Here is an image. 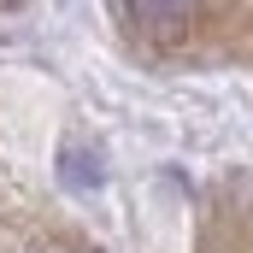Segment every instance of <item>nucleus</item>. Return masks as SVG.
Returning <instances> with one entry per match:
<instances>
[{
    "mask_svg": "<svg viewBox=\"0 0 253 253\" xmlns=\"http://www.w3.org/2000/svg\"><path fill=\"white\" fill-rule=\"evenodd\" d=\"M189 6L194 0H129V18L141 30H153V36H171V30L189 24Z\"/></svg>",
    "mask_w": 253,
    "mask_h": 253,
    "instance_id": "nucleus-1",
    "label": "nucleus"
},
{
    "mask_svg": "<svg viewBox=\"0 0 253 253\" xmlns=\"http://www.w3.org/2000/svg\"><path fill=\"white\" fill-rule=\"evenodd\" d=\"M59 171H65V183H83V189L100 183V159H94L88 147H65V153H59Z\"/></svg>",
    "mask_w": 253,
    "mask_h": 253,
    "instance_id": "nucleus-2",
    "label": "nucleus"
}]
</instances>
